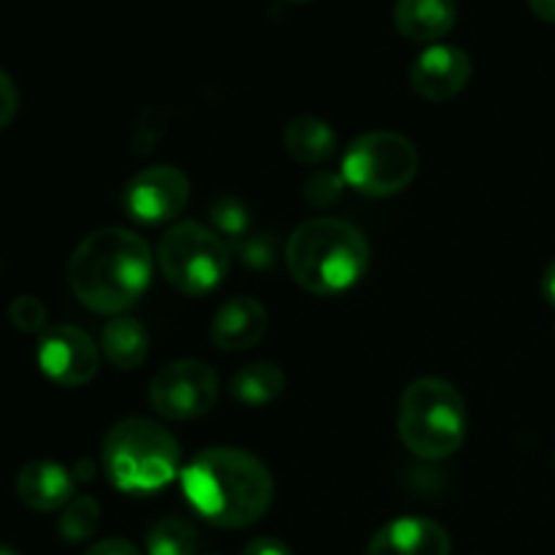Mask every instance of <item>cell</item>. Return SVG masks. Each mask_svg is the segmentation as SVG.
<instances>
[{
    "label": "cell",
    "mask_w": 555,
    "mask_h": 555,
    "mask_svg": "<svg viewBox=\"0 0 555 555\" xmlns=\"http://www.w3.org/2000/svg\"><path fill=\"white\" fill-rule=\"evenodd\" d=\"M399 437L423 461H442L459 453L466 439V401L453 383L421 377L401 393Z\"/></svg>",
    "instance_id": "5b68a950"
},
{
    "label": "cell",
    "mask_w": 555,
    "mask_h": 555,
    "mask_svg": "<svg viewBox=\"0 0 555 555\" xmlns=\"http://www.w3.org/2000/svg\"><path fill=\"white\" fill-rule=\"evenodd\" d=\"M38 369L63 388H81L92 383L101 369V350L76 325H52L41 334L36 350Z\"/></svg>",
    "instance_id": "9c48e42d"
},
{
    "label": "cell",
    "mask_w": 555,
    "mask_h": 555,
    "mask_svg": "<svg viewBox=\"0 0 555 555\" xmlns=\"http://www.w3.org/2000/svg\"><path fill=\"white\" fill-rule=\"evenodd\" d=\"M472 79V57L461 47L431 43L410 68V87L423 101L442 103L461 95Z\"/></svg>",
    "instance_id": "8fae6325"
},
{
    "label": "cell",
    "mask_w": 555,
    "mask_h": 555,
    "mask_svg": "<svg viewBox=\"0 0 555 555\" xmlns=\"http://www.w3.org/2000/svg\"><path fill=\"white\" fill-rule=\"evenodd\" d=\"M242 555H293V551L285 542L274 540V537H258V540L244 547Z\"/></svg>",
    "instance_id": "4316f807"
},
{
    "label": "cell",
    "mask_w": 555,
    "mask_h": 555,
    "mask_svg": "<svg viewBox=\"0 0 555 555\" xmlns=\"http://www.w3.org/2000/svg\"><path fill=\"white\" fill-rule=\"evenodd\" d=\"M101 524V504L92 496H74L60 515L57 531L65 542H85Z\"/></svg>",
    "instance_id": "ffe728a7"
},
{
    "label": "cell",
    "mask_w": 555,
    "mask_h": 555,
    "mask_svg": "<svg viewBox=\"0 0 555 555\" xmlns=\"http://www.w3.org/2000/svg\"><path fill=\"white\" fill-rule=\"evenodd\" d=\"M345 177L336 171H318L304 182V201H307L312 209H328L331 204L339 201V195L345 193Z\"/></svg>",
    "instance_id": "7402d4cb"
},
{
    "label": "cell",
    "mask_w": 555,
    "mask_h": 555,
    "mask_svg": "<svg viewBox=\"0 0 555 555\" xmlns=\"http://www.w3.org/2000/svg\"><path fill=\"white\" fill-rule=\"evenodd\" d=\"M103 466L119 491H160L182 475V448L160 423L150 417H125L103 439Z\"/></svg>",
    "instance_id": "277c9868"
},
{
    "label": "cell",
    "mask_w": 555,
    "mask_h": 555,
    "mask_svg": "<svg viewBox=\"0 0 555 555\" xmlns=\"http://www.w3.org/2000/svg\"><path fill=\"white\" fill-rule=\"evenodd\" d=\"M285 263L296 285L314 296H339L369 271V242L356 225L314 217L287 236Z\"/></svg>",
    "instance_id": "3957f363"
},
{
    "label": "cell",
    "mask_w": 555,
    "mask_h": 555,
    "mask_svg": "<svg viewBox=\"0 0 555 555\" xmlns=\"http://www.w3.org/2000/svg\"><path fill=\"white\" fill-rule=\"evenodd\" d=\"M101 352L114 369H122V372L139 369L150 356V334L135 318L117 314L103 325Z\"/></svg>",
    "instance_id": "e0dca14e"
},
{
    "label": "cell",
    "mask_w": 555,
    "mask_h": 555,
    "mask_svg": "<svg viewBox=\"0 0 555 555\" xmlns=\"http://www.w3.org/2000/svg\"><path fill=\"white\" fill-rule=\"evenodd\" d=\"M282 141H285L287 155L296 163H304V166H320V163L331 160L336 144H339L334 128L325 119L312 117V114L293 117L287 122Z\"/></svg>",
    "instance_id": "2e32d148"
},
{
    "label": "cell",
    "mask_w": 555,
    "mask_h": 555,
    "mask_svg": "<svg viewBox=\"0 0 555 555\" xmlns=\"http://www.w3.org/2000/svg\"><path fill=\"white\" fill-rule=\"evenodd\" d=\"M198 551V531L182 518H163L146 534L150 555H195Z\"/></svg>",
    "instance_id": "d6986e66"
},
{
    "label": "cell",
    "mask_w": 555,
    "mask_h": 555,
    "mask_svg": "<svg viewBox=\"0 0 555 555\" xmlns=\"http://www.w3.org/2000/svg\"><path fill=\"white\" fill-rule=\"evenodd\" d=\"M211 222H215L217 233L222 236H231L233 242H238L242 236L249 233V211L233 195H220V198L211 204Z\"/></svg>",
    "instance_id": "44dd1931"
},
{
    "label": "cell",
    "mask_w": 555,
    "mask_h": 555,
    "mask_svg": "<svg viewBox=\"0 0 555 555\" xmlns=\"http://www.w3.org/2000/svg\"><path fill=\"white\" fill-rule=\"evenodd\" d=\"M231 247L201 222H177L157 242L163 276L184 296L217 291L231 271Z\"/></svg>",
    "instance_id": "8992f818"
},
{
    "label": "cell",
    "mask_w": 555,
    "mask_h": 555,
    "mask_svg": "<svg viewBox=\"0 0 555 555\" xmlns=\"http://www.w3.org/2000/svg\"><path fill=\"white\" fill-rule=\"evenodd\" d=\"M220 396V379L215 369L195 358L166 363L150 383L152 410L168 421H195L204 417Z\"/></svg>",
    "instance_id": "ba28073f"
},
{
    "label": "cell",
    "mask_w": 555,
    "mask_h": 555,
    "mask_svg": "<svg viewBox=\"0 0 555 555\" xmlns=\"http://www.w3.org/2000/svg\"><path fill=\"white\" fill-rule=\"evenodd\" d=\"M287 3H309V0H287Z\"/></svg>",
    "instance_id": "4dcf8cb0"
},
{
    "label": "cell",
    "mask_w": 555,
    "mask_h": 555,
    "mask_svg": "<svg viewBox=\"0 0 555 555\" xmlns=\"http://www.w3.org/2000/svg\"><path fill=\"white\" fill-rule=\"evenodd\" d=\"M269 331V312L255 298H231L211 318L209 336L222 352H242L258 345Z\"/></svg>",
    "instance_id": "4fadbf2b"
},
{
    "label": "cell",
    "mask_w": 555,
    "mask_h": 555,
    "mask_svg": "<svg viewBox=\"0 0 555 555\" xmlns=\"http://www.w3.org/2000/svg\"><path fill=\"white\" fill-rule=\"evenodd\" d=\"M190 507L217 529H247L269 513L274 480L263 461L238 448H209L182 469Z\"/></svg>",
    "instance_id": "6da1fadb"
},
{
    "label": "cell",
    "mask_w": 555,
    "mask_h": 555,
    "mask_svg": "<svg viewBox=\"0 0 555 555\" xmlns=\"http://www.w3.org/2000/svg\"><path fill=\"white\" fill-rule=\"evenodd\" d=\"M529 5L542 22H555V0H529Z\"/></svg>",
    "instance_id": "83f0119b"
},
{
    "label": "cell",
    "mask_w": 555,
    "mask_h": 555,
    "mask_svg": "<svg viewBox=\"0 0 555 555\" xmlns=\"http://www.w3.org/2000/svg\"><path fill=\"white\" fill-rule=\"evenodd\" d=\"M16 496L36 513H57L76 496V477L54 461H30L16 475Z\"/></svg>",
    "instance_id": "5bb4252c"
},
{
    "label": "cell",
    "mask_w": 555,
    "mask_h": 555,
    "mask_svg": "<svg viewBox=\"0 0 555 555\" xmlns=\"http://www.w3.org/2000/svg\"><path fill=\"white\" fill-rule=\"evenodd\" d=\"M9 320L22 334H43L47 331V307L36 296H16L9 307Z\"/></svg>",
    "instance_id": "cb8c5ba5"
},
{
    "label": "cell",
    "mask_w": 555,
    "mask_h": 555,
    "mask_svg": "<svg viewBox=\"0 0 555 555\" xmlns=\"http://www.w3.org/2000/svg\"><path fill=\"white\" fill-rule=\"evenodd\" d=\"M396 30L415 43H434L455 27L453 0H396Z\"/></svg>",
    "instance_id": "9a60e30c"
},
{
    "label": "cell",
    "mask_w": 555,
    "mask_h": 555,
    "mask_svg": "<svg viewBox=\"0 0 555 555\" xmlns=\"http://www.w3.org/2000/svg\"><path fill=\"white\" fill-rule=\"evenodd\" d=\"M190 201V179L177 166H150L125 184V211L141 225L177 220Z\"/></svg>",
    "instance_id": "30bf717a"
},
{
    "label": "cell",
    "mask_w": 555,
    "mask_h": 555,
    "mask_svg": "<svg viewBox=\"0 0 555 555\" xmlns=\"http://www.w3.org/2000/svg\"><path fill=\"white\" fill-rule=\"evenodd\" d=\"M85 555H141L139 547L128 540H119V537H112V540H101L90 547Z\"/></svg>",
    "instance_id": "484cf974"
},
{
    "label": "cell",
    "mask_w": 555,
    "mask_h": 555,
    "mask_svg": "<svg viewBox=\"0 0 555 555\" xmlns=\"http://www.w3.org/2000/svg\"><path fill=\"white\" fill-rule=\"evenodd\" d=\"M236 255L249 269H269L276 260V244L269 233H247L236 242Z\"/></svg>",
    "instance_id": "603a6c76"
},
{
    "label": "cell",
    "mask_w": 555,
    "mask_h": 555,
    "mask_svg": "<svg viewBox=\"0 0 555 555\" xmlns=\"http://www.w3.org/2000/svg\"><path fill=\"white\" fill-rule=\"evenodd\" d=\"M152 282V249L128 228H101L79 242L68 260V285L98 314L128 312Z\"/></svg>",
    "instance_id": "7a4b0ae2"
},
{
    "label": "cell",
    "mask_w": 555,
    "mask_h": 555,
    "mask_svg": "<svg viewBox=\"0 0 555 555\" xmlns=\"http://www.w3.org/2000/svg\"><path fill=\"white\" fill-rule=\"evenodd\" d=\"M16 108H20V92H16L11 76L0 68V128H5L14 119Z\"/></svg>",
    "instance_id": "d4e9b609"
},
{
    "label": "cell",
    "mask_w": 555,
    "mask_h": 555,
    "mask_svg": "<svg viewBox=\"0 0 555 555\" xmlns=\"http://www.w3.org/2000/svg\"><path fill=\"white\" fill-rule=\"evenodd\" d=\"M450 534L428 518H396L369 542L366 555H450Z\"/></svg>",
    "instance_id": "7c38bea8"
},
{
    "label": "cell",
    "mask_w": 555,
    "mask_h": 555,
    "mask_svg": "<svg viewBox=\"0 0 555 555\" xmlns=\"http://www.w3.org/2000/svg\"><path fill=\"white\" fill-rule=\"evenodd\" d=\"M421 168L415 144L393 130H372L347 146L341 177L347 188L369 198H388L410 188Z\"/></svg>",
    "instance_id": "52a82bcc"
},
{
    "label": "cell",
    "mask_w": 555,
    "mask_h": 555,
    "mask_svg": "<svg viewBox=\"0 0 555 555\" xmlns=\"http://www.w3.org/2000/svg\"><path fill=\"white\" fill-rule=\"evenodd\" d=\"M285 390V372L269 361L247 363L231 377V396L247 406H266Z\"/></svg>",
    "instance_id": "ac0fdd59"
},
{
    "label": "cell",
    "mask_w": 555,
    "mask_h": 555,
    "mask_svg": "<svg viewBox=\"0 0 555 555\" xmlns=\"http://www.w3.org/2000/svg\"><path fill=\"white\" fill-rule=\"evenodd\" d=\"M0 555H20L14 551V547H9V545H0Z\"/></svg>",
    "instance_id": "f546056e"
},
{
    "label": "cell",
    "mask_w": 555,
    "mask_h": 555,
    "mask_svg": "<svg viewBox=\"0 0 555 555\" xmlns=\"http://www.w3.org/2000/svg\"><path fill=\"white\" fill-rule=\"evenodd\" d=\"M542 291H545V298L555 307V258L545 269V276H542Z\"/></svg>",
    "instance_id": "f1b7e54d"
}]
</instances>
